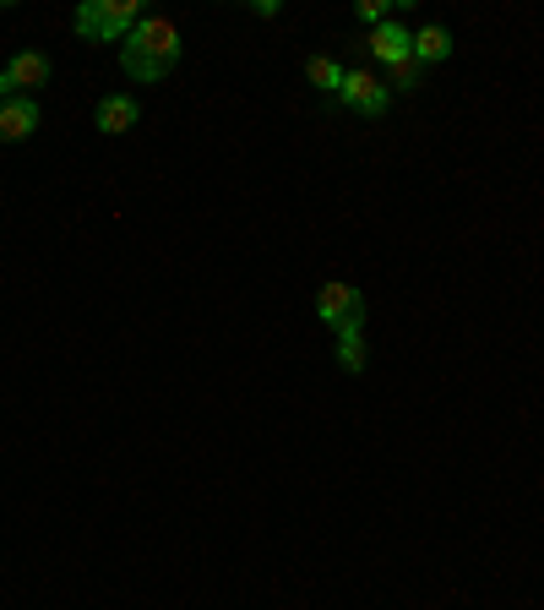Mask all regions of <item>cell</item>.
I'll list each match as a JSON object with an SVG mask.
<instances>
[{
  "label": "cell",
  "mask_w": 544,
  "mask_h": 610,
  "mask_svg": "<svg viewBox=\"0 0 544 610\" xmlns=\"http://www.w3.org/2000/svg\"><path fill=\"white\" fill-rule=\"evenodd\" d=\"M121 66L132 82H158L180 66V27L169 16H141L132 38L121 44Z\"/></svg>",
  "instance_id": "cell-1"
},
{
  "label": "cell",
  "mask_w": 544,
  "mask_h": 610,
  "mask_svg": "<svg viewBox=\"0 0 544 610\" xmlns=\"http://www.w3.org/2000/svg\"><path fill=\"white\" fill-rule=\"evenodd\" d=\"M141 16H147V11H141L136 0H82V5L71 11V27H77L82 38H93V44H110V38L126 44Z\"/></svg>",
  "instance_id": "cell-2"
},
{
  "label": "cell",
  "mask_w": 544,
  "mask_h": 610,
  "mask_svg": "<svg viewBox=\"0 0 544 610\" xmlns=\"http://www.w3.org/2000/svg\"><path fill=\"white\" fill-rule=\"evenodd\" d=\"M338 104H349V110L365 115V121H382V115L393 110V82H382V77H371V71H349L343 88H338Z\"/></svg>",
  "instance_id": "cell-3"
},
{
  "label": "cell",
  "mask_w": 544,
  "mask_h": 610,
  "mask_svg": "<svg viewBox=\"0 0 544 610\" xmlns=\"http://www.w3.org/2000/svg\"><path fill=\"white\" fill-rule=\"evenodd\" d=\"M316 316L338 332V327H365V295L354 284H321L316 290Z\"/></svg>",
  "instance_id": "cell-4"
},
{
  "label": "cell",
  "mask_w": 544,
  "mask_h": 610,
  "mask_svg": "<svg viewBox=\"0 0 544 610\" xmlns=\"http://www.w3.org/2000/svg\"><path fill=\"white\" fill-rule=\"evenodd\" d=\"M44 110L33 93H16V99H0V143H27L38 132Z\"/></svg>",
  "instance_id": "cell-5"
},
{
  "label": "cell",
  "mask_w": 544,
  "mask_h": 610,
  "mask_svg": "<svg viewBox=\"0 0 544 610\" xmlns=\"http://www.w3.org/2000/svg\"><path fill=\"white\" fill-rule=\"evenodd\" d=\"M136 121H141L136 93H104L99 110H93V126H99L104 137H126V132H136Z\"/></svg>",
  "instance_id": "cell-6"
},
{
  "label": "cell",
  "mask_w": 544,
  "mask_h": 610,
  "mask_svg": "<svg viewBox=\"0 0 544 610\" xmlns=\"http://www.w3.org/2000/svg\"><path fill=\"white\" fill-rule=\"evenodd\" d=\"M382 66H404L413 60V33H408L404 22H382V27H371V44H365Z\"/></svg>",
  "instance_id": "cell-7"
},
{
  "label": "cell",
  "mask_w": 544,
  "mask_h": 610,
  "mask_svg": "<svg viewBox=\"0 0 544 610\" xmlns=\"http://www.w3.org/2000/svg\"><path fill=\"white\" fill-rule=\"evenodd\" d=\"M49 55L44 49H22V55H11V66H5V77H11V88L22 93V88H44L49 82Z\"/></svg>",
  "instance_id": "cell-8"
},
{
  "label": "cell",
  "mask_w": 544,
  "mask_h": 610,
  "mask_svg": "<svg viewBox=\"0 0 544 610\" xmlns=\"http://www.w3.org/2000/svg\"><path fill=\"white\" fill-rule=\"evenodd\" d=\"M452 55V33L441 27V22H424L419 33H413V66L424 71V66H441Z\"/></svg>",
  "instance_id": "cell-9"
},
{
  "label": "cell",
  "mask_w": 544,
  "mask_h": 610,
  "mask_svg": "<svg viewBox=\"0 0 544 610\" xmlns=\"http://www.w3.org/2000/svg\"><path fill=\"white\" fill-rule=\"evenodd\" d=\"M305 77H310V88H321V93H332V99H338V88H343V77H349V71H343L332 55H310V60H305Z\"/></svg>",
  "instance_id": "cell-10"
},
{
  "label": "cell",
  "mask_w": 544,
  "mask_h": 610,
  "mask_svg": "<svg viewBox=\"0 0 544 610\" xmlns=\"http://www.w3.org/2000/svg\"><path fill=\"white\" fill-rule=\"evenodd\" d=\"M338 365L343 371H365V338H360V327H338Z\"/></svg>",
  "instance_id": "cell-11"
},
{
  "label": "cell",
  "mask_w": 544,
  "mask_h": 610,
  "mask_svg": "<svg viewBox=\"0 0 544 610\" xmlns=\"http://www.w3.org/2000/svg\"><path fill=\"white\" fill-rule=\"evenodd\" d=\"M354 16L371 22V27H382V22H393V0H354Z\"/></svg>",
  "instance_id": "cell-12"
},
{
  "label": "cell",
  "mask_w": 544,
  "mask_h": 610,
  "mask_svg": "<svg viewBox=\"0 0 544 610\" xmlns=\"http://www.w3.org/2000/svg\"><path fill=\"white\" fill-rule=\"evenodd\" d=\"M398 88H404V93H413V88H419V66H413V60L393 66V93H398Z\"/></svg>",
  "instance_id": "cell-13"
},
{
  "label": "cell",
  "mask_w": 544,
  "mask_h": 610,
  "mask_svg": "<svg viewBox=\"0 0 544 610\" xmlns=\"http://www.w3.org/2000/svg\"><path fill=\"white\" fill-rule=\"evenodd\" d=\"M0 99H16V88H11V77L0 71Z\"/></svg>",
  "instance_id": "cell-14"
}]
</instances>
